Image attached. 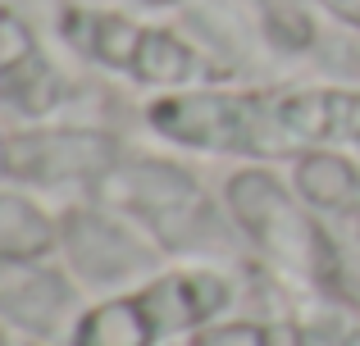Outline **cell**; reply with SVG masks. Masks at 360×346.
<instances>
[{"label":"cell","mask_w":360,"mask_h":346,"mask_svg":"<svg viewBox=\"0 0 360 346\" xmlns=\"http://www.w3.org/2000/svg\"><path fill=\"white\" fill-rule=\"evenodd\" d=\"M233 305V283L205 260L165 265L146 283L82 305L69 346H165L210 328Z\"/></svg>","instance_id":"obj_3"},{"label":"cell","mask_w":360,"mask_h":346,"mask_svg":"<svg viewBox=\"0 0 360 346\" xmlns=\"http://www.w3.org/2000/svg\"><path fill=\"white\" fill-rule=\"evenodd\" d=\"M64 51L141 91H183L205 82V60L183 32L96 5H64L55 18Z\"/></svg>","instance_id":"obj_5"},{"label":"cell","mask_w":360,"mask_h":346,"mask_svg":"<svg viewBox=\"0 0 360 346\" xmlns=\"http://www.w3.org/2000/svg\"><path fill=\"white\" fill-rule=\"evenodd\" d=\"M87 201L119 210L169 260H219L229 255V241L238 232L224 210V196L214 201L201 178L169 155L123 151V160Z\"/></svg>","instance_id":"obj_1"},{"label":"cell","mask_w":360,"mask_h":346,"mask_svg":"<svg viewBox=\"0 0 360 346\" xmlns=\"http://www.w3.org/2000/svg\"><path fill=\"white\" fill-rule=\"evenodd\" d=\"M82 314V283L55 255H9L0 251V324L18 338H69Z\"/></svg>","instance_id":"obj_8"},{"label":"cell","mask_w":360,"mask_h":346,"mask_svg":"<svg viewBox=\"0 0 360 346\" xmlns=\"http://www.w3.org/2000/svg\"><path fill=\"white\" fill-rule=\"evenodd\" d=\"M292 187L319 219H360V164L338 146H306L292 155Z\"/></svg>","instance_id":"obj_10"},{"label":"cell","mask_w":360,"mask_h":346,"mask_svg":"<svg viewBox=\"0 0 360 346\" xmlns=\"http://www.w3.org/2000/svg\"><path fill=\"white\" fill-rule=\"evenodd\" d=\"M274 109L292 155L306 146L360 151V87H274Z\"/></svg>","instance_id":"obj_9"},{"label":"cell","mask_w":360,"mask_h":346,"mask_svg":"<svg viewBox=\"0 0 360 346\" xmlns=\"http://www.w3.org/2000/svg\"><path fill=\"white\" fill-rule=\"evenodd\" d=\"M224 210L264 269L306 292L338 296L342 246L324 228V219L301 201L292 178L274 173L269 164H242L224 182Z\"/></svg>","instance_id":"obj_2"},{"label":"cell","mask_w":360,"mask_h":346,"mask_svg":"<svg viewBox=\"0 0 360 346\" xmlns=\"http://www.w3.org/2000/svg\"><path fill=\"white\" fill-rule=\"evenodd\" d=\"M146 128L187 155L274 164L292 160V142L274 109V87H210L160 91L146 100Z\"/></svg>","instance_id":"obj_4"},{"label":"cell","mask_w":360,"mask_h":346,"mask_svg":"<svg viewBox=\"0 0 360 346\" xmlns=\"http://www.w3.org/2000/svg\"><path fill=\"white\" fill-rule=\"evenodd\" d=\"M141 9H174V5H187V0H137Z\"/></svg>","instance_id":"obj_16"},{"label":"cell","mask_w":360,"mask_h":346,"mask_svg":"<svg viewBox=\"0 0 360 346\" xmlns=\"http://www.w3.org/2000/svg\"><path fill=\"white\" fill-rule=\"evenodd\" d=\"M319 5H324L333 18H342L347 27H356V32H360V0H319Z\"/></svg>","instance_id":"obj_15"},{"label":"cell","mask_w":360,"mask_h":346,"mask_svg":"<svg viewBox=\"0 0 360 346\" xmlns=\"http://www.w3.org/2000/svg\"><path fill=\"white\" fill-rule=\"evenodd\" d=\"M288 346H360V314L347 301L319 305L306 319L292 324V342Z\"/></svg>","instance_id":"obj_12"},{"label":"cell","mask_w":360,"mask_h":346,"mask_svg":"<svg viewBox=\"0 0 360 346\" xmlns=\"http://www.w3.org/2000/svg\"><path fill=\"white\" fill-rule=\"evenodd\" d=\"M187 346H278V333L255 319H214L210 328L192 333Z\"/></svg>","instance_id":"obj_13"},{"label":"cell","mask_w":360,"mask_h":346,"mask_svg":"<svg viewBox=\"0 0 360 346\" xmlns=\"http://www.w3.org/2000/svg\"><path fill=\"white\" fill-rule=\"evenodd\" d=\"M338 301H347L360 314V251L342 246V265H338Z\"/></svg>","instance_id":"obj_14"},{"label":"cell","mask_w":360,"mask_h":346,"mask_svg":"<svg viewBox=\"0 0 360 346\" xmlns=\"http://www.w3.org/2000/svg\"><path fill=\"white\" fill-rule=\"evenodd\" d=\"M60 214H51L32 192L0 182V251L9 255H55Z\"/></svg>","instance_id":"obj_11"},{"label":"cell","mask_w":360,"mask_h":346,"mask_svg":"<svg viewBox=\"0 0 360 346\" xmlns=\"http://www.w3.org/2000/svg\"><path fill=\"white\" fill-rule=\"evenodd\" d=\"M128 146L110 128L96 124H18L0 133V182H14L23 192H82L91 196L105 173L123 160Z\"/></svg>","instance_id":"obj_6"},{"label":"cell","mask_w":360,"mask_h":346,"mask_svg":"<svg viewBox=\"0 0 360 346\" xmlns=\"http://www.w3.org/2000/svg\"><path fill=\"white\" fill-rule=\"evenodd\" d=\"M55 255L69 265L82 287H96L101 296L146 283L150 274L169 265V255L119 210L101 201H78L60 214V246Z\"/></svg>","instance_id":"obj_7"}]
</instances>
